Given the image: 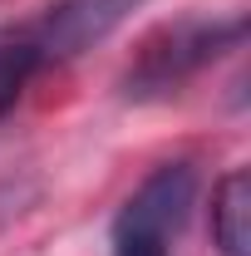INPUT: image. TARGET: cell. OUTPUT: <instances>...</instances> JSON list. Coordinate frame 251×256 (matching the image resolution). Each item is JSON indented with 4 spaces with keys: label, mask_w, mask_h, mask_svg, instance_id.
Listing matches in <instances>:
<instances>
[{
    "label": "cell",
    "mask_w": 251,
    "mask_h": 256,
    "mask_svg": "<svg viewBox=\"0 0 251 256\" xmlns=\"http://www.w3.org/2000/svg\"><path fill=\"white\" fill-rule=\"evenodd\" d=\"M236 40H242V20H226V25H178V30L162 34L158 44H148V54H143L138 74L128 84H138V94L168 89L182 74H192L197 64L217 60L222 44H236Z\"/></svg>",
    "instance_id": "cell-1"
},
{
    "label": "cell",
    "mask_w": 251,
    "mask_h": 256,
    "mask_svg": "<svg viewBox=\"0 0 251 256\" xmlns=\"http://www.w3.org/2000/svg\"><path fill=\"white\" fill-rule=\"evenodd\" d=\"M114 256H168V242L148 232H114Z\"/></svg>",
    "instance_id": "cell-6"
},
{
    "label": "cell",
    "mask_w": 251,
    "mask_h": 256,
    "mask_svg": "<svg viewBox=\"0 0 251 256\" xmlns=\"http://www.w3.org/2000/svg\"><path fill=\"white\" fill-rule=\"evenodd\" d=\"M192 197H197V172L188 162H168L124 202L114 232H148V236L168 242L172 232H182V222L192 212Z\"/></svg>",
    "instance_id": "cell-2"
},
{
    "label": "cell",
    "mask_w": 251,
    "mask_h": 256,
    "mask_svg": "<svg viewBox=\"0 0 251 256\" xmlns=\"http://www.w3.org/2000/svg\"><path fill=\"white\" fill-rule=\"evenodd\" d=\"M40 69V54H34V44H0V118L15 108V98L25 94V84H30V74Z\"/></svg>",
    "instance_id": "cell-5"
},
{
    "label": "cell",
    "mask_w": 251,
    "mask_h": 256,
    "mask_svg": "<svg viewBox=\"0 0 251 256\" xmlns=\"http://www.w3.org/2000/svg\"><path fill=\"white\" fill-rule=\"evenodd\" d=\"M128 5H133V0H64V5H54V10L40 20L34 40H25V44H34L40 60H44V54H79L89 40L108 34L124 20Z\"/></svg>",
    "instance_id": "cell-3"
},
{
    "label": "cell",
    "mask_w": 251,
    "mask_h": 256,
    "mask_svg": "<svg viewBox=\"0 0 251 256\" xmlns=\"http://www.w3.org/2000/svg\"><path fill=\"white\" fill-rule=\"evenodd\" d=\"M212 242L222 256H251V172L232 168L212 192Z\"/></svg>",
    "instance_id": "cell-4"
}]
</instances>
